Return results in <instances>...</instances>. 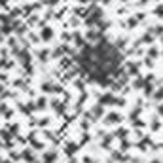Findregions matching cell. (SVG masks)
<instances>
[{
	"label": "cell",
	"instance_id": "cell-21",
	"mask_svg": "<svg viewBox=\"0 0 163 163\" xmlns=\"http://www.w3.org/2000/svg\"><path fill=\"white\" fill-rule=\"evenodd\" d=\"M110 144H112V135H106V138H103V146L110 148Z\"/></svg>",
	"mask_w": 163,
	"mask_h": 163
},
{
	"label": "cell",
	"instance_id": "cell-16",
	"mask_svg": "<svg viewBox=\"0 0 163 163\" xmlns=\"http://www.w3.org/2000/svg\"><path fill=\"white\" fill-rule=\"evenodd\" d=\"M48 57H50V50H40V51H38V59H40V61H46Z\"/></svg>",
	"mask_w": 163,
	"mask_h": 163
},
{
	"label": "cell",
	"instance_id": "cell-11",
	"mask_svg": "<svg viewBox=\"0 0 163 163\" xmlns=\"http://www.w3.org/2000/svg\"><path fill=\"white\" fill-rule=\"evenodd\" d=\"M63 53H65V48H63V46H59V48H55V50L51 51V57L57 59V57H63Z\"/></svg>",
	"mask_w": 163,
	"mask_h": 163
},
{
	"label": "cell",
	"instance_id": "cell-1",
	"mask_svg": "<svg viewBox=\"0 0 163 163\" xmlns=\"http://www.w3.org/2000/svg\"><path fill=\"white\" fill-rule=\"evenodd\" d=\"M101 116H104V106L103 104L91 106V110L87 112V118H91V120H97V118H101Z\"/></svg>",
	"mask_w": 163,
	"mask_h": 163
},
{
	"label": "cell",
	"instance_id": "cell-14",
	"mask_svg": "<svg viewBox=\"0 0 163 163\" xmlns=\"http://www.w3.org/2000/svg\"><path fill=\"white\" fill-rule=\"evenodd\" d=\"M157 53H159V50L156 48V46H152V48L148 50V59H156V57H157Z\"/></svg>",
	"mask_w": 163,
	"mask_h": 163
},
{
	"label": "cell",
	"instance_id": "cell-8",
	"mask_svg": "<svg viewBox=\"0 0 163 163\" xmlns=\"http://www.w3.org/2000/svg\"><path fill=\"white\" fill-rule=\"evenodd\" d=\"M44 163H55L57 161V154L55 152H44Z\"/></svg>",
	"mask_w": 163,
	"mask_h": 163
},
{
	"label": "cell",
	"instance_id": "cell-2",
	"mask_svg": "<svg viewBox=\"0 0 163 163\" xmlns=\"http://www.w3.org/2000/svg\"><path fill=\"white\" fill-rule=\"evenodd\" d=\"M114 103H116V97L112 95V93L99 95V104H103V106H114Z\"/></svg>",
	"mask_w": 163,
	"mask_h": 163
},
{
	"label": "cell",
	"instance_id": "cell-28",
	"mask_svg": "<svg viewBox=\"0 0 163 163\" xmlns=\"http://www.w3.org/2000/svg\"><path fill=\"white\" fill-rule=\"evenodd\" d=\"M74 85H76L80 91H84V82H82V80H74Z\"/></svg>",
	"mask_w": 163,
	"mask_h": 163
},
{
	"label": "cell",
	"instance_id": "cell-41",
	"mask_svg": "<svg viewBox=\"0 0 163 163\" xmlns=\"http://www.w3.org/2000/svg\"><path fill=\"white\" fill-rule=\"evenodd\" d=\"M142 2H146V0H142Z\"/></svg>",
	"mask_w": 163,
	"mask_h": 163
},
{
	"label": "cell",
	"instance_id": "cell-17",
	"mask_svg": "<svg viewBox=\"0 0 163 163\" xmlns=\"http://www.w3.org/2000/svg\"><path fill=\"white\" fill-rule=\"evenodd\" d=\"M46 106H48V101H46V99H38L36 101V110H44Z\"/></svg>",
	"mask_w": 163,
	"mask_h": 163
},
{
	"label": "cell",
	"instance_id": "cell-15",
	"mask_svg": "<svg viewBox=\"0 0 163 163\" xmlns=\"http://www.w3.org/2000/svg\"><path fill=\"white\" fill-rule=\"evenodd\" d=\"M42 91H44V93H53V84H50V82L42 84Z\"/></svg>",
	"mask_w": 163,
	"mask_h": 163
},
{
	"label": "cell",
	"instance_id": "cell-5",
	"mask_svg": "<svg viewBox=\"0 0 163 163\" xmlns=\"http://www.w3.org/2000/svg\"><path fill=\"white\" fill-rule=\"evenodd\" d=\"M53 36H55V32H53V29H51V27H44V31L40 32V40H44V42L53 40Z\"/></svg>",
	"mask_w": 163,
	"mask_h": 163
},
{
	"label": "cell",
	"instance_id": "cell-23",
	"mask_svg": "<svg viewBox=\"0 0 163 163\" xmlns=\"http://www.w3.org/2000/svg\"><path fill=\"white\" fill-rule=\"evenodd\" d=\"M154 13H156L157 17H163V4H159V6L154 10Z\"/></svg>",
	"mask_w": 163,
	"mask_h": 163
},
{
	"label": "cell",
	"instance_id": "cell-25",
	"mask_svg": "<svg viewBox=\"0 0 163 163\" xmlns=\"http://www.w3.org/2000/svg\"><path fill=\"white\" fill-rule=\"evenodd\" d=\"M142 40H144V42H152V40H154V32H146V34L142 36Z\"/></svg>",
	"mask_w": 163,
	"mask_h": 163
},
{
	"label": "cell",
	"instance_id": "cell-29",
	"mask_svg": "<svg viewBox=\"0 0 163 163\" xmlns=\"http://www.w3.org/2000/svg\"><path fill=\"white\" fill-rule=\"evenodd\" d=\"M159 127H161V123H159V122H154V123L150 125V129H152V131H159Z\"/></svg>",
	"mask_w": 163,
	"mask_h": 163
},
{
	"label": "cell",
	"instance_id": "cell-10",
	"mask_svg": "<svg viewBox=\"0 0 163 163\" xmlns=\"http://www.w3.org/2000/svg\"><path fill=\"white\" fill-rule=\"evenodd\" d=\"M144 85H146V80H142L141 76H137V80L133 82V87H135V89H141V87H144Z\"/></svg>",
	"mask_w": 163,
	"mask_h": 163
},
{
	"label": "cell",
	"instance_id": "cell-34",
	"mask_svg": "<svg viewBox=\"0 0 163 163\" xmlns=\"http://www.w3.org/2000/svg\"><path fill=\"white\" fill-rule=\"evenodd\" d=\"M59 2H61V0H46V4H50V6H55Z\"/></svg>",
	"mask_w": 163,
	"mask_h": 163
},
{
	"label": "cell",
	"instance_id": "cell-33",
	"mask_svg": "<svg viewBox=\"0 0 163 163\" xmlns=\"http://www.w3.org/2000/svg\"><path fill=\"white\" fill-rule=\"evenodd\" d=\"M4 82H8V74L2 72V74H0V84H4Z\"/></svg>",
	"mask_w": 163,
	"mask_h": 163
},
{
	"label": "cell",
	"instance_id": "cell-9",
	"mask_svg": "<svg viewBox=\"0 0 163 163\" xmlns=\"http://www.w3.org/2000/svg\"><path fill=\"white\" fill-rule=\"evenodd\" d=\"M85 38H87V40H99V38H101V32H97V31H87V32H85Z\"/></svg>",
	"mask_w": 163,
	"mask_h": 163
},
{
	"label": "cell",
	"instance_id": "cell-4",
	"mask_svg": "<svg viewBox=\"0 0 163 163\" xmlns=\"http://www.w3.org/2000/svg\"><path fill=\"white\" fill-rule=\"evenodd\" d=\"M72 42L76 44V48H80V50H84L85 46H87V44H85V38H84L80 32H76V31L72 32Z\"/></svg>",
	"mask_w": 163,
	"mask_h": 163
},
{
	"label": "cell",
	"instance_id": "cell-32",
	"mask_svg": "<svg viewBox=\"0 0 163 163\" xmlns=\"http://www.w3.org/2000/svg\"><path fill=\"white\" fill-rule=\"evenodd\" d=\"M25 32H27V27H25V25L17 29V34H19V36H21V34H25Z\"/></svg>",
	"mask_w": 163,
	"mask_h": 163
},
{
	"label": "cell",
	"instance_id": "cell-36",
	"mask_svg": "<svg viewBox=\"0 0 163 163\" xmlns=\"http://www.w3.org/2000/svg\"><path fill=\"white\" fill-rule=\"evenodd\" d=\"M2 93H4V85H2V84H0V95H2Z\"/></svg>",
	"mask_w": 163,
	"mask_h": 163
},
{
	"label": "cell",
	"instance_id": "cell-31",
	"mask_svg": "<svg viewBox=\"0 0 163 163\" xmlns=\"http://www.w3.org/2000/svg\"><path fill=\"white\" fill-rule=\"evenodd\" d=\"M29 36H31V40H32L34 44H38V42H40V38H38L36 34H32V32H29Z\"/></svg>",
	"mask_w": 163,
	"mask_h": 163
},
{
	"label": "cell",
	"instance_id": "cell-13",
	"mask_svg": "<svg viewBox=\"0 0 163 163\" xmlns=\"http://www.w3.org/2000/svg\"><path fill=\"white\" fill-rule=\"evenodd\" d=\"M12 31H13V25H2V27H0V32H2L4 36L12 34Z\"/></svg>",
	"mask_w": 163,
	"mask_h": 163
},
{
	"label": "cell",
	"instance_id": "cell-26",
	"mask_svg": "<svg viewBox=\"0 0 163 163\" xmlns=\"http://www.w3.org/2000/svg\"><path fill=\"white\" fill-rule=\"evenodd\" d=\"M137 23H138V19H137V17H129L127 25H129V27H137Z\"/></svg>",
	"mask_w": 163,
	"mask_h": 163
},
{
	"label": "cell",
	"instance_id": "cell-39",
	"mask_svg": "<svg viewBox=\"0 0 163 163\" xmlns=\"http://www.w3.org/2000/svg\"><path fill=\"white\" fill-rule=\"evenodd\" d=\"M70 163H78V161H76V159H74V161H70Z\"/></svg>",
	"mask_w": 163,
	"mask_h": 163
},
{
	"label": "cell",
	"instance_id": "cell-24",
	"mask_svg": "<svg viewBox=\"0 0 163 163\" xmlns=\"http://www.w3.org/2000/svg\"><path fill=\"white\" fill-rule=\"evenodd\" d=\"M80 23H82V21H80V17H74V15L70 17V25H72V27H78Z\"/></svg>",
	"mask_w": 163,
	"mask_h": 163
},
{
	"label": "cell",
	"instance_id": "cell-38",
	"mask_svg": "<svg viewBox=\"0 0 163 163\" xmlns=\"http://www.w3.org/2000/svg\"><path fill=\"white\" fill-rule=\"evenodd\" d=\"M2 36H4V34H2V32H0V40H2Z\"/></svg>",
	"mask_w": 163,
	"mask_h": 163
},
{
	"label": "cell",
	"instance_id": "cell-18",
	"mask_svg": "<svg viewBox=\"0 0 163 163\" xmlns=\"http://www.w3.org/2000/svg\"><path fill=\"white\" fill-rule=\"evenodd\" d=\"M154 99L156 101H163V87H159V89L154 91Z\"/></svg>",
	"mask_w": 163,
	"mask_h": 163
},
{
	"label": "cell",
	"instance_id": "cell-40",
	"mask_svg": "<svg viewBox=\"0 0 163 163\" xmlns=\"http://www.w3.org/2000/svg\"><path fill=\"white\" fill-rule=\"evenodd\" d=\"M152 163H159V161H157V159H156V161H152Z\"/></svg>",
	"mask_w": 163,
	"mask_h": 163
},
{
	"label": "cell",
	"instance_id": "cell-12",
	"mask_svg": "<svg viewBox=\"0 0 163 163\" xmlns=\"http://www.w3.org/2000/svg\"><path fill=\"white\" fill-rule=\"evenodd\" d=\"M76 150H78V144H74V142H68V144H66V154H68V156L76 154Z\"/></svg>",
	"mask_w": 163,
	"mask_h": 163
},
{
	"label": "cell",
	"instance_id": "cell-27",
	"mask_svg": "<svg viewBox=\"0 0 163 163\" xmlns=\"http://www.w3.org/2000/svg\"><path fill=\"white\" fill-rule=\"evenodd\" d=\"M125 135H127V131H125V129H120L118 133H116V137H118V138H125Z\"/></svg>",
	"mask_w": 163,
	"mask_h": 163
},
{
	"label": "cell",
	"instance_id": "cell-30",
	"mask_svg": "<svg viewBox=\"0 0 163 163\" xmlns=\"http://www.w3.org/2000/svg\"><path fill=\"white\" fill-rule=\"evenodd\" d=\"M114 106H125V99H116Z\"/></svg>",
	"mask_w": 163,
	"mask_h": 163
},
{
	"label": "cell",
	"instance_id": "cell-6",
	"mask_svg": "<svg viewBox=\"0 0 163 163\" xmlns=\"http://www.w3.org/2000/svg\"><path fill=\"white\" fill-rule=\"evenodd\" d=\"M17 59H19L23 65H25V66H29V65H31V55H29V51H27V50H21V53L17 55Z\"/></svg>",
	"mask_w": 163,
	"mask_h": 163
},
{
	"label": "cell",
	"instance_id": "cell-20",
	"mask_svg": "<svg viewBox=\"0 0 163 163\" xmlns=\"http://www.w3.org/2000/svg\"><path fill=\"white\" fill-rule=\"evenodd\" d=\"M144 95L146 97H150V95L154 97V85H144Z\"/></svg>",
	"mask_w": 163,
	"mask_h": 163
},
{
	"label": "cell",
	"instance_id": "cell-3",
	"mask_svg": "<svg viewBox=\"0 0 163 163\" xmlns=\"http://www.w3.org/2000/svg\"><path fill=\"white\" fill-rule=\"evenodd\" d=\"M104 123L106 125H116V123H122V116L118 112H110L106 118H104Z\"/></svg>",
	"mask_w": 163,
	"mask_h": 163
},
{
	"label": "cell",
	"instance_id": "cell-19",
	"mask_svg": "<svg viewBox=\"0 0 163 163\" xmlns=\"http://www.w3.org/2000/svg\"><path fill=\"white\" fill-rule=\"evenodd\" d=\"M23 157H25L27 161H32L34 159V154H32V150H25V152H23ZM34 163V161H32Z\"/></svg>",
	"mask_w": 163,
	"mask_h": 163
},
{
	"label": "cell",
	"instance_id": "cell-7",
	"mask_svg": "<svg viewBox=\"0 0 163 163\" xmlns=\"http://www.w3.org/2000/svg\"><path fill=\"white\" fill-rule=\"evenodd\" d=\"M51 108H53V110H55V114H59V116H61V114H65V104H63L61 101H57V99H55V101H51Z\"/></svg>",
	"mask_w": 163,
	"mask_h": 163
},
{
	"label": "cell",
	"instance_id": "cell-37",
	"mask_svg": "<svg viewBox=\"0 0 163 163\" xmlns=\"http://www.w3.org/2000/svg\"><path fill=\"white\" fill-rule=\"evenodd\" d=\"M103 2H104V4H108V2H110V0H103Z\"/></svg>",
	"mask_w": 163,
	"mask_h": 163
},
{
	"label": "cell",
	"instance_id": "cell-35",
	"mask_svg": "<svg viewBox=\"0 0 163 163\" xmlns=\"http://www.w3.org/2000/svg\"><path fill=\"white\" fill-rule=\"evenodd\" d=\"M48 123H50L48 118H42V120H40V125H48Z\"/></svg>",
	"mask_w": 163,
	"mask_h": 163
},
{
	"label": "cell",
	"instance_id": "cell-22",
	"mask_svg": "<svg viewBox=\"0 0 163 163\" xmlns=\"http://www.w3.org/2000/svg\"><path fill=\"white\" fill-rule=\"evenodd\" d=\"M127 68H129V72H137L138 70V63L135 65V63H127Z\"/></svg>",
	"mask_w": 163,
	"mask_h": 163
}]
</instances>
